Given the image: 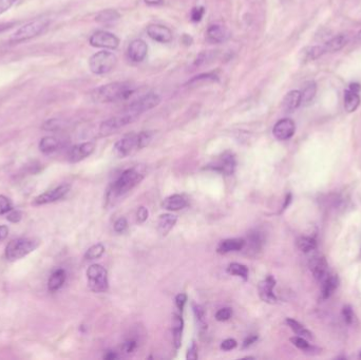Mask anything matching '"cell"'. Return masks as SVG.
Returning <instances> with one entry per match:
<instances>
[{"label":"cell","mask_w":361,"mask_h":360,"mask_svg":"<svg viewBox=\"0 0 361 360\" xmlns=\"http://www.w3.org/2000/svg\"><path fill=\"white\" fill-rule=\"evenodd\" d=\"M133 92L134 89L129 83H112L94 89L91 98L95 103H116L128 100Z\"/></svg>","instance_id":"obj_1"},{"label":"cell","mask_w":361,"mask_h":360,"mask_svg":"<svg viewBox=\"0 0 361 360\" xmlns=\"http://www.w3.org/2000/svg\"><path fill=\"white\" fill-rule=\"evenodd\" d=\"M145 176V168L142 166H136L125 170L113 183L108 195L111 199L119 198L121 195L126 194L130 190H132L137 185H139Z\"/></svg>","instance_id":"obj_2"},{"label":"cell","mask_w":361,"mask_h":360,"mask_svg":"<svg viewBox=\"0 0 361 360\" xmlns=\"http://www.w3.org/2000/svg\"><path fill=\"white\" fill-rule=\"evenodd\" d=\"M39 240L31 238H18L12 240L6 249V258L9 261L22 259L27 255L34 252L39 246Z\"/></svg>","instance_id":"obj_3"},{"label":"cell","mask_w":361,"mask_h":360,"mask_svg":"<svg viewBox=\"0 0 361 360\" xmlns=\"http://www.w3.org/2000/svg\"><path fill=\"white\" fill-rule=\"evenodd\" d=\"M118 63V57L111 52L101 51L91 56L89 67L92 73L96 75H104L111 72Z\"/></svg>","instance_id":"obj_4"},{"label":"cell","mask_w":361,"mask_h":360,"mask_svg":"<svg viewBox=\"0 0 361 360\" xmlns=\"http://www.w3.org/2000/svg\"><path fill=\"white\" fill-rule=\"evenodd\" d=\"M48 25L49 20L47 18H37L35 20L30 21L16 31L10 38V41L18 43L31 39L33 37H36L47 29Z\"/></svg>","instance_id":"obj_5"},{"label":"cell","mask_w":361,"mask_h":360,"mask_svg":"<svg viewBox=\"0 0 361 360\" xmlns=\"http://www.w3.org/2000/svg\"><path fill=\"white\" fill-rule=\"evenodd\" d=\"M88 284L94 292H105L109 287L108 273L100 264H93L87 271Z\"/></svg>","instance_id":"obj_6"},{"label":"cell","mask_w":361,"mask_h":360,"mask_svg":"<svg viewBox=\"0 0 361 360\" xmlns=\"http://www.w3.org/2000/svg\"><path fill=\"white\" fill-rule=\"evenodd\" d=\"M160 103H161V98L157 94L148 93L140 97L139 100L134 101L128 107V109L125 112H128L130 114H132V116H134L136 118H138L140 114L155 108Z\"/></svg>","instance_id":"obj_7"},{"label":"cell","mask_w":361,"mask_h":360,"mask_svg":"<svg viewBox=\"0 0 361 360\" xmlns=\"http://www.w3.org/2000/svg\"><path fill=\"white\" fill-rule=\"evenodd\" d=\"M136 120H137V118L134 116H132V114L125 112V113L121 114V116L111 118V119L103 122L101 125V128H100V133L104 137L110 136L114 132H117V131H119L123 127L134 122Z\"/></svg>","instance_id":"obj_8"},{"label":"cell","mask_w":361,"mask_h":360,"mask_svg":"<svg viewBox=\"0 0 361 360\" xmlns=\"http://www.w3.org/2000/svg\"><path fill=\"white\" fill-rule=\"evenodd\" d=\"M140 149L139 133H131L122 138L116 143L113 147V152L118 158L123 159Z\"/></svg>","instance_id":"obj_9"},{"label":"cell","mask_w":361,"mask_h":360,"mask_svg":"<svg viewBox=\"0 0 361 360\" xmlns=\"http://www.w3.org/2000/svg\"><path fill=\"white\" fill-rule=\"evenodd\" d=\"M90 44L95 48L105 49H117L119 47V38L107 31H97L90 37Z\"/></svg>","instance_id":"obj_10"},{"label":"cell","mask_w":361,"mask_h":360,"mask_svg":"<svg viewBox=\"0 0 361 360\" xmlns=\"http://www.w3.org/2000/svg\"><path fill=\"white\" fill-rule=\"evenodd\" d=\"M70 191V185H60L54 189L48 190L44 193L36 196L34 200V205H44L49 203H53L64 198L67 193Z\"/></svg>","instance_id":"obj_11"},{"label":"cell","mask_w":361,"mask_h":360,"mask_svg":"<svg viewBox=\"0 0 361 360\" xmlns=\"http://www.w3.org/2000/svg\"><path fill=\"white\" fill-rule=\"evenodd\" d=\"M213 170L219 171L221 173L231 175L234 173L235 168H236V159L235 155L232 152H224L220 159L215 162V164H212L211 166H209Z\"/></svg>","instance_id":"obj_12"},{"label":"cell","mask_w":361,"mask_h":360,"mask_svg":"<svg viewBox=\"0 0 361 360\" xmlns=\"http://www.w3.org/2000/svg\"><path fill=\"white\" fill-rule=\"evenodd\" d=\"M295 130H296V126H295L292 120L282 119L274 126L273 133L276 139L280 141H286L295 134Z\"/></svg>","instance_id":"obj_13"},{"label":"cell","mask_w":361,"mask_h":360,"mask_svg":"<svg viewBox=\"0 0 361 360\" xmlns=\"http://www.w3.org/2000/svg\"><path fill=\"white\" fill-rule=\"evenodd\" d=\"M148 36L160 43H168L172 40V32L169 28L162 25H150L147 28Z\"/></svg>","instance_id":"obj_14"},{"label":"cell","mask_w":361,"mask_h":360,"mask_svg":"<svg viewBox=\"0 0 361 360\" xmlns=\"http://www.w3.org/2000/svg\"><path fill=\"white\" fill-rule=\"evenodd\" d=\"M148 52V46L143 39H134L130 42L128 47V58L133 62L143 61Z\"/></svg>","instance_id":"obj_15"},{"label":"cell","mask_w":361,"mask_h":360,"mask_svg":"<svg viewBox=\"0 0 361 360\" xmlns=\"http://www.w3.org/2000/svg\"><path fill=\"white\" fill-rule=\"evenodd\" d=\"M275 285H276V280L273 276L266 277L264 280H262L259 283L258 290H259L260 298L264 302H267L270 304L277 302V297L274 294Z\"/></svg>","instance_id":"obj_16"},{"label":"cell","mask_w":361,"mask_h":360,"mask_svg":"<svg viewBox=\"0 0 361 360\" xmlns=\"http://www.w3.org/2000/svg\"><path fill=\"white\" fill-rule=\"evenodd\" d=\"M95 149V144L92 142L81 143L73 146L69 152V160L71 163H77L85 160L93 153Z\"/></svg>","instance_id":"obj_17"},{"label":"cell","mask_w":361,"mask_h":360,"mask_svg":"<svg viewBox=\"0 0 361 360\" xmlns=\"http://www.w3.org/2000/svg\"><path fill=\"white\" fill-rule=\"evenodd\" d=\"M361 87L359 84H351L349 89L344 92V109L351 113L357 110L360 105L359 91Z\"/></svg>","instance_id":"obj_18"},{"label":"cell","mask_w":361,"mask_h":360,"mask_svg":"<svg viewBox=\"0 0 361 360\" xmlns=\"http://www.w3.org/2000/svg\"><path fill=\"white\" fill-rule=\"evenodd\" d=\"M309 269L317 280L322 281L327 276L329 265H327V262L324 257L314 256L309 260Z\"/></svg>","instance_id":"obj_19"},{"label":"cell","mask_w":361,"mask_h":360,"mask_svg":"<svg viewBox=\"0 0 361 360\" xmlns=\"http://www.w3.org/2000/svg\"><path fill=\"white\" fill-rule=\"evenodd\" d=\"M206 36L208 41L212 43H222L229 38L231 33L228 32L225 27H222L220 25H213L208 28Z\"/></svg>","instance_id":"obj_20"},{"label":"cell","mask_w":361,"mask_h":360,"mask_svg":"<svg viewBox=\"0 0 361 360\" xmlns=\"http://www.w3.org/2000/svg\"><path fill=\"white\" fill-rule=\"evenodd\" d=\"M245 248L244 239H227L222 241L217 249L219 254H227L231 252H238Z\"/></svg>","instance_id":"obj_21"},{"label":"cell","mask_w":361,"mask_h":360,"mask_svg":"<svg viewBox=\"0 0 361 360\" xmlns=\"http://www.w3.org/2000/svg\"><path fill=\"white\" fill-rule=\"evenodd\" d=\"M339 285V279L336 275H327L322 280L321 296L323 299H327L332 296V294L336 290Z\"/></svg>","instance_id":"obj_22"},{"label":"cell","mask_w":361,"mask_h":360,"mask_svg":"<svg viewBox=\"0 0 361 360\" xmlns=\"http://www.w3.org/2000/svg\"><path fill=\"white\" fill-rule=\"evenodd\" d=\"M187 205V200L180 194H173L168 196L162 203V207L164 209L176 211L179 209H183Z\"/></svg>","instance_id":"obj_23"},{"label":"cell","mask_w":361,"mask_h":360,"mask_svg":"<svg viewBox=\"0 0 361 360\" xmlns=\"http://www.w3.org/2000/svg\"><path fill=\"white\" fill-rule=\"evenodd\" d=\"M177 221V217L172 214H164L160 217L157 222V229L161 235L166 236Z\"/></svg>","instance_id":"obj_24"},{"label":"cell","mask_w":361,"mask_h":360,"mask_svg":"<svg viewBox=\"0 0 361 360\" xmlns=\"http://www.w3.org/2000/svg\"><path fill=\"white\" fill-rule=\"evenodd\" d=\"M301 105V92L298 90L289 91L283 100V108L287 112L296 110Z\"/></svg>","instance_id":"obj_25"},{"label":"cell","mask_w":361,"mask_h":360,"mask_svg":"<svg viewBox=\"0 0 361 360\" xmlns=\"http://www.w3.org/2000/svg\"><path fill=\"white\" fill-rule=\"evenodd\" d=\"M184 322L180 316L173 314L172 316V333H173V342L176 349L180 347L182 343V334H183Z\"/></svg>","instance_id":"obj_26"},{"label":"cell","mask_w":361,"mask_h":360,"mask_svg":"<svg viewBox=\"0 0 361 360\" xmlns=\"http://www.w3.org/2000/svg\"><path fill=\"white\" fill-rule=\"evenodd\" d=\"M65 277H67L65 276V272L61 268L53 272V274L50 276V279H49V281H48L49 290L54 292V291H57L58 289H60L65 281Z\"/></svg>","instance_id":"obj_27"},{"label":"cell","mask_w":361,"mask_h":360,"mask_svg":"<svg viewBox=\"0 0 361 360\" xmlns=\"http://www.w3.org/2000/svg\"><path fill=\"white\" fill-rule=\"evenodd\" d=\"M348 43V36L344 34H340L338 36L333 37L331 40H329L327 42H325V44L323 46V49L325 53L327 52H337L340 51L341 49Z\"/></svg>","instance_id":"obj_28"},{"label":"cell","mask_w":361,"mask_h":360,"mask_svg":"<svg viewBox=\"0 0 361 360\" xmlns=\"http://www.w3.org/2000/svg\"><path fill=\"white\" fill-rule=\"evenodd\" d=\"M246 242V241H245ZM246 243H249V248H250V253L253 254H257L258 252L261 251L262 246H263L264 243V238L263 236L261 235V233L259 232H254L250 235L249 240Z\"/></svg>","instance_id":"obj_29"},{"label":"cell","mask_w":361,"mask_h":360,"mask_svg":"<svg viewBox=\"0 0 361 360\" xmlns=\"http://www.w3.org/2000/svg\"><path fill=\"white\" fill-rule=\"evenodd\" d=\"M59 147V141L53 137H46L39 143V149L43 153H52Z\"/></svg>","instance_id":"obj_30"},{"label":"cell","mask_w":361,"mask_h":360,"mask_svg":"<svg viewBox=\"0 0 361 360\" xmlns=\"http://www.w3.org/2000/svg\"><path fill=\"white\" fill-rule=\"evenodd\" d=\"M120 18V14L116 10H105L98 13L95 17V20L100 24H111L117 21Z\"/></svg>","instance_id":"obj_31"},{"label":"cell","mask_w":361,"mask_h":360,"mask_svg":"<svg viewBox=\"0 0 361 360\" xmlns=\"http://www.w3.org/2000/svg\"><path fill=\"white\" fill-rule=\"evenodd\" d=\"M317 92V86L315 81H309L307 83L301 92V105H308L311 101L314 100V97Z\"/></svg>","instance_id":"obj_32"},{"label":"cell","mask_w":361,"mask_h":360,"mask_svg":"<svg viewBox=\"0 0 361 360\" xmlns=\"http://www.w3.org/2000/svg\"><path fill=\"white\" fill-rule=\"evenodd\" d=\"M290 341L292 342V345L295 347H297L298 349H300L301 351L308 353V354H314V352H316L317 354L320 352V350L318 348H315L313 346H310L309 343L306 341L305 338L301 337V336H296L290 338Z\"/></svg>","instance_id":"obj_33"},{"label":"cell","mask_w":361,"mask_h":360,"mask_svg":"<svg viewBox=\"0 0 361 360\" xmlns=\"http://www.w3.org/2000/svg\"><path fill=\"white\" fill-rule=\"evenodd\" d=\"M325 53L323 46H314V47H307L304 50H302V55L304 60H315L322 56Z\"/></svg>","instance_id":"obj_34"},{"label":"cell","mask_w":361,"mask_h":360,"mask_svg":"<svg viewBox=\"0 0 361 360\" xmlns=\"http://www.w3.org/2000/svg\"><path fill=\"white\" fill-rule=\"evenodd\" d=\"M297 246L303 253H310L316 250L317 242L314 238L310 237H300L297 240Z\"/></svg>","instance_id":"obj_35"},{"label":"cell","mask_w":361,"mask_h":360,"mask_svg":"<svg viewBox=\"0 0 361 360\" xmlns=\"http://www.w3.org/2000/svg\"><path fill=\"white\" fill-rule=\"evenodd\" d=\"M286 323L288 324V326L290 327V329L295 333H296L298 336H301V337H303L305 339H310L311 337H313V336H311V333L308 330H306L305 327L301 323H299L298 321L288 318V319H286Z\"/></svg>","instance_id":"obj_36"},{"label":"cell","mask_w":361,"mask_h":360,"mask_svg":"<svg viewBox=\"0 0 361 360\" xmlns=\"http://www.w3.org/2000/svg\"><path fill=\"white\" fill-rule=\"evenodd\" d=\"M218 80V76L215 73H203L198 76H194L192 79L188 81L190 86H199L204 85L205 83H212V81Z\"/></svg>","instance_id":"obj_37"},{"label":"cell","mask_w":361,"mask_h":360,"mask_svg":"<svg viewBox=\"0 0 361 360\" xmlns=\"http://www.w3.org/2000/svg\"><path fill=\"white\" fill-rule=\"evenodd\" d=\"M227 272L232 275L243 278L244 280H247V278H249V268L243 264H240V263H232L231 265L228 266Z\"/></svg>","instance_id":"obj_38"},{"label":"cell","mask_w":361,"mask_h":360,"mask_svg":"<svg viewBox=\"0 0 361 360\" xmlns=\"http://www.w3.org/2000/svg\"><path fill=\"white\" fill-rule=\"evenodd\" d=\"M104 253H105V246L103 244L98 243V244L93 245V246H91L87 251L85 258L87 260H95V259H98L100 257H102Z\"/></svg>","instance_id":"obj_39"},{"label":"cell","mask_w":361,"mask_h":360,"mask_svg":"<svg viewBox=\"0 0 361 360\" xmlns=\"http://www.w3.org/2000/svg\"><path fill=\"white\" fill-rule=\"evenodd\" d=\"M192 309H193V313H194V317L196 319V321H198L199 325L201 329H206L207 325L205 324V312H204V309L201 305L199 304H195L193 303L192 304Z\"/></svg>","instance_id":"obj_40"},{"label":"cell","mask_w":361,"mask_h":360,"mask_svg":"<svg viewBox=\"0 0 361 360\" xmlns=\"http://www.w3.org/2000/svg\"><path fill=\"white\" fill-rule=\"evenodd\" d=\"M342 315H343L344 321H346L348 324L352 325V324L355 323V321H356V316H355V313H354L353 308H352L350 305H346V306L343 307V309H342Z\"/></svg>","instance_id":"obj_41"},{"label":"cell","mask_w":361,"mask_h":360,"mask_svg":"<svg viewBox=\"0 0 361 360\" xmlns=\"http://www.w3.org/2000/svg\"><path fill=\"white\" fill-rule=\"evenodd\" d=\"M152 132L151 131H142L139 133V142H140V148L143 149L144 147L148 146L152 140Z\"/></svg>","instance_id":"obj_42"},{"label":"cell","mask_w":361,"mask_h":360,"mask_svg":"<svg viewBox=\"0 0 361 360\" xmlns=\"http://www.w3.org/2000/svg\"><path fill=\"white\" fill-rule=\"evenodd\" d=\"M13 209V204L10 199L5 195H0V216L8 214Z\"/></svg>","instance_id":"obj_43"},{"label":"cell","mask_w":361,"mask_h":360,"mask_svg":"<svg viewBox=\"0 0 361 360\" xmlns=\"http://www.w3.org/2000/svg\"><path fill=\"white\" fill-rule=\"evenodd\" d=\"M233 316V310L231 307H224L219 309L216 314V319L218 321H226Z\"/></svg>","instance_id":"obj_44"},{"label":"cell","mask_w":361,"mask_h":360,"mask_svg":"<svg viewBox=\"0 0 361 360\" xmlns=\"http://www.w3.org/2000/svg\"><path fill=\"white\" fill-rule=\"evenodd\" d=\"M205 14V9L203 7H199V8H194L191 12V20L194 22L200 21L203 16Z\"/></svg>","instance_id":"obj_45"},{"label":"cell","mask_w":361,"mask_h":360,"mask_svg":"<svg viewBox=\"0 0 361 360\" xmlns=\"http://www.w3.org/2000/svg\"><path fill=\"white\" fill-rule=\"evenodd\" d=\"M7 219L12 222V223H17L19 222L21 219H22V214H21V211L19 210H11L8 212V217Z\"/></svg>","instance_id":"obj_46"},{"label":"cell","mask_w":361,"mask_h":360,"mask_svg":"<svg viewBox=\"0 0 361 360\" xmlns=\"http://www.w3.org/2000/svg\"><path fill=\"white\" fill-rule=\"evenodd\" d=\"M149 216V211L146 207L142 206L139 208L138 212H137V220L139 223H144L147 219H148Z\"/></svg>","instance_id":"obj_47"},{"label":"cell","mask_w":361,"mask_h":360,"mask_svg":"<svg viewBox=\"0 0 361 360\" xmlns=\"http://www.w3.org/2000/svg\"><path fill=\"white\" fill-rule=\"evenodd\" d=\"M60 121L58 120H55V119H52V120H49L47 121L44 124H43V129L46 130H50V131H54V130H57L60 128Z\"/></svg>","instance_id":"obj_48"},{"label":"cell","mask_w":361,"mask_h":360,"mask_svg":"<svg viewBox=\"0 0 361 360\" xmlns=\"http://www.w3.org/2000/svg\"><path fill=\"white\" fill-rule=\"evenodd\" d=\"M128 227V223L125 218H120L116 223H114V231L117 233H124Z\"/></svg>","instance_id":"obj_49"},{"label":"cell","mask_w":361,"mask_h":360,"mask_svg":"<svg viewBox=\"0 0 361 360\" xmlns=\"http://www.w3.org/2000/svg\"><path fill=\"white\" fill-rule=\"evenodd\" d=\"M237 347V341L235 339H226L222 342L221 349L224 351H231Z\"/></svg>","instance_id":"obj_50"},{"label":"cell","mask_w":361,"mask_h":360,"mask_svg":"<svg viewBox=\"0 0 361 360\" xmlns=\"http://www.w3.org/2000/svg\"><path fill=\"white\" fill-rule=\"evenodd\" d=\"M17 0H0V15L7 12Z\"/></svg>","instance_id":"obj_51"},{"label":"cell","mask_w":361,"mask_h":360,"mask_svg":"<svg viewBox=\"0 0 361 360\" xmlns=\"http://www.w3.org/2000/svg\"><path fill=\"white\" fill-rule=\"evenodd\" d=\"M186 301H187V296L185 294H178L175 297V304L179 310H183Z\"/></svg>","instance_id":"obj_52"},{"label":"cell","mask_w":361,"mask_h":360,"mask_svg":"<svg viewBox=\"0 0 361 360\" xmlns=\"http://www.w3.org/2000/svg\"><path fill=\"white\" fill-rule=\"evenodd\" d=\"M186 357L188 360H195L198 358V348H196L195 343H192L191 347L188 349Z\"/></svg>","instance_id":"obj_53"},{"label":"cell","mask_w":361,"mask_h":360,"mask_svg":"<svg viewBox=\"0 0 361 360\" xmlns=\"http://www.w3.org/2000/svg\"><path fill=\"white\" fill-rule=\"evenodd\" d=\"M136 347H137V345H136L134 341H127V342H125L124 345H123V350H124L125 353L129 354V353L134 351Z\"/></svg>","instance_id":"obj_54"},{"label":"cell","mask_w":361,"mask_h":360,"mask_svg":"<svg viewBox=\"0 0 361 360\" xmlns=\"http://www.w3.org/2000/svg\"><path fill=\"white\" fill-rule=\"evenodd\" d=\"M9 235V228L6 225H0V243H2L4 240H6V238Z\"/></svg>","instance_id":"obj_55"},{"label":"cell","mask_w":361,"mask_h":360,"mask_svg":"<svg viewBox=\"0 0 361 360\" xmlns=\"http://www.w3.org/2000/svg\"><path fill=\"white\" fill-rule=\"evenodd\" d=\"M257 340H258V336H250L247 339H245V341L243 343V348L246 349V348L251 347L253 343H255Z\"/></svg>","instance_id":"obj_56"},{"label":"cell","mask_w":361,"mask_h":360,"mask_svg":"<svg viewBox=\"0 0 361 360\" xmlns=\"http://www.w3.org/2000/svg\"><path fill=\"white\" fill-rule=\"evenodd\" d=\"M145 3L148 6L156 7V6H162L164 4V0H145Z\"/></svg>","instance_id":"obj_57"},{"label":"cell","mask_w":361,"mask_h":360,"mask_svg":"<svg viewBox=\"0 0 361 360\" xmlns=\"http://www.w3.org/2000/svg\"><path fill=\"white\" fill-rule=\"evenodd\" d=\"M104 358L107 359V360H112V359L118 358V356H117V354H114V353H112V352H108V353L104 356Z\"/></svg>","instance_id":"obj_58"},{"label":"cell","mask_w":361,"mask_h":360,"mask_svg":"<svg viewBox=\"0 0 361 360\" xmlns=\"http://www.w3.org/2000/svg\"><path fill=\"white\" fill-rule=\"evenodd\" d=\"M357 40H358L359 42H361V31L357 34Z\"/></svg>","instance_id":"obj_59"},{"label":"cell","mask_w":361,"mask_h":360,"mask_svg":"<svg viewBox=\"0 0 361 360\" xmlns=\"http://www.w3.org/2000/svg\"><path fill=\"white\" fill-rule=\"evenodd\" d=\"M359 357H360V358H361V353H360V355H359Z\"/></svg>","instance_id":"obj_60"}]
</instances>
